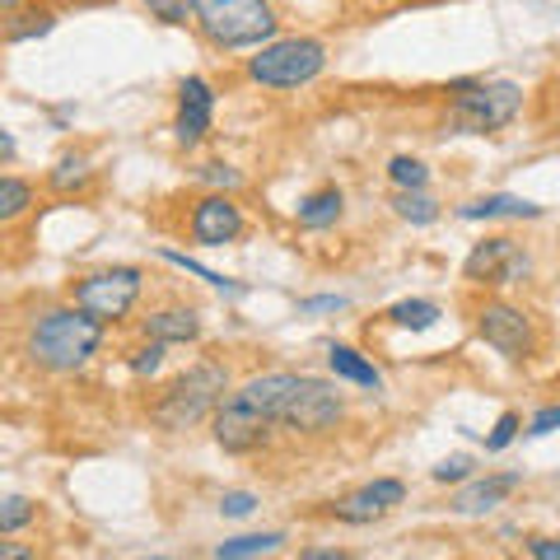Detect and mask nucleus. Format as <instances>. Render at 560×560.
Listing matches in <instances>:
<instances>
[{
	"instance_id": "1",
	"label": "nucleus",
	"mask_w": 560,
	"mask_h": 560,
	"mask_svg": "<svg viewBox=\"0 0 560 560\" xmlns=\"http://www.w3.org/2000/svg\"><path fill=\"white\" fill-rule=\"evenodd\" d=\"M108 337V323H98L94 313H84L80 304H47L24 323L20 355L43 374H80Z\"/></svg>"
},
{
	"instance_id": "2",
	"label": "nucleus",
	"mask_w": 560,
	"mask_h": 560,
	"mask_svg": "<svg viewBox=\"0 0 560 560\" xmlns=\"http://www.w3.org/2000/svg\"><path fill=\"white\" fill-rule=\"evenodd\" d=\"M224 397H230V364L224 360H197L191 370H183L160 397L150 401V420L164 434L197 430L220 411Z\"/></svg>"
},
{
	"instance_id": "3",
	"label": "nucleus",
	"mask_w": 560,
	"mask_h": 560,
	"mask_svg": "<svg viewBox=\"0 0 560 560\" xmlns=\"http://www.w3.org/2000/svg\"><path fill=\"white\" fill-rule=\"evenodd\" d=\"M197 33L215 51H253L280 38V14L271 0H191Z\"/></svg>"
},
{
	"instance_id": "4",
	"label": "nucleus",
	"mask_w": 560,
	"mask_h": 560,
	"mask_svg": "<svg viewBox=\"0 0 560 560\" xmlns=\"http://www.w3.org/2000/svg\"><path fill=\"white\" fill-rule=\"evenodd\" d=\"M327 70V43L308 38V33H294V38H271L253 47V57L243 61V80L257 84V90H304Z\"/></svg>"
},
{
	"instance_id": "5",
	"label": "nucleus",
	"mask_w": 560,
	"mask_h": 560,
	"mask_svg": "<svg viewBox=\"0 0 560 560\" xmlns=\"http://www.w3.org/2000/svg\"><path fill=\"white\" fill-rule=\"evenodd\" d=\"M448 98V131L458 136H495L523 113V84L514 80H453Z\"/></svg>"
},
{
	"instance_id": "6",
	"label": "nucleus",
	"mask_w": 560,
	"mask_h": 560,
	"mask_svg": "<svg viewBox=\"0 0 560 560\" xmlns=\"http://www.w3.org/2000/svg\"><path fill=\"white\" fill-rule=\"evenodd\" d=\"M140 294H145V271L140 267H98V271H84L75 285H70L66 300L113 327V323L131 318Z\"/></svg>"
},
{
	"instance_id": "7",
	"label": "nucleus",
	"mask_w": 560,
	"mask_h": 560,
	"mask_svg": "<svg viewBox=\"0 0 560 560\" xmlns=\"http://www.w3.org/2000/svg\"><path fill=\"white\" fill-rule=\"evenodd\" d=\"M346 420V393L327 378L304 374V383L294 388L285 416H280V430L294 434V440H323V434H337Z\"/></svg>"
},
{
	"instance_id": "8",
	"label": "nucleus",
	"mask_w": 560,
	"mask_h": 560,
	"mask_svg": "<svg viewBox=\"0 0 560 560\" xmlns=\"http://www.w3.org/2000/svg\"><path fill=\"white\" fill-rule=\"evenodd\" d=\"M477 337L510 364H523L537 355V323H533V313L514 300H486L477 308Z\"/></svg>"
},
{
	"instance_id": "9",
	"label": "nucleus",
	"mask_w": 560,
	"mask_h": 560,
	"mask_svg": "<svg viewBox=\"0 0 560 560\" xmlns=\"http://www.w3.org/2000/svg\"><path fill=\"white\" fill-rule=\"evenodd\" d=\"M463 276L471 280V285L504 290V285H518V280H528V276H533V257H528V248H523L518 238H510V234H490V238H481L477 248L467 253Z\"/></svg>"
},
{
	"instance_id": "10",
	"label": "nucleus",
	"mask_w": 560,
	"mask_h": 560,
	"mask_svg": "<svg viewBox=\"0 0 560 560\" xmlns=\"http://www.w3.org/2000/svg\"><path fill=\"white\" fill-rule=\"evenodd\" d=\"M243 234H248V215L230 191H206L187 215V238L201 243V248H230Z\"/></svg>"
},
{
	"instance_id": "11",
	"label": "nucleus",
	"mask_w": 560,
	"mask_h": 560,
	"mask_svg": "<svg viewBox=\"0 0 560 560\" xmlns=\"http://www.w3.org/2000/svg\"><path fill=\"white\" fill-rule=\"evenodd\" d=\"M401 504H407V481H397V477H374V481L355 486L350 495L331 500L327 514L337 518V523H350V528H364V523L388 518L393 510H401Z\"/></svg>"
},
{
	"instance_id": "12",
	"label": "nucleus",
	"mask_w": 560,
	"mask_h": 560,
	"mask_svg": "<svg viewBox=\"0 0 560 560\" xmlns=\"http://www.w3.org/2000/svg\"><path fill=\"white\" fill-rule=\"evenodd\" d=\"M215 127V90L201 75H187L178 84V117H173V140L183 150H197Z\"/></svg>"
},
{
	"instance_id": "13",
	"label": "nucleus",
	"mask_w": 560,
	"mask_h": 560,
	"mask_svg": "<svg viewBox=\"0 0 560 560\" xmlns=\"http://www.w3.org/2000/svg\"><path fill=\"white\" fill-rule=\"evenodd\" d=\"M201 308L187 304V300H164L145 308V318H140V337L150 341H164V346H187V341H201Z\"/></svg>"
},
{
	"instance_id": "14",
	"label": "nucleus",
	"mask_w": 560,
	"mask_h": 560,
	"mask_svg": "<svg viewBox=\"0 0 560 560\" xmlns=\"http://www.w3.org/2000/svg\"><path fill=\"white\" fill-rule=\"evenodd\" d=\"M518 486H523V471L471 477V481H463V490H453V495H448V510L453 514H490V510H500V504L510 500Z\"/></svg>"
},
{
	"instance_id": "15",
	"label": "nucleus",
	"mask_w": 560,
	"mask_h": 560,
	"mask_svg": "<svg viewBox=\"0 0 560 560\" xmlns=\"http://www.w3.org/2000/svg\"><path fill=\"white\" fill-rule=\"evenodd\" d=\"M327 370H331L337 383H355V388H364V393H383V370L364 355V350L346 346V341L327 346Z\"/></svg>"
},
{
	"instance_id": "16",
	"label": "nucleus",
	"mask_w": 560,
	"mask_h": 560,
	"mask_svg": "<svg viewBox=\"0 0 560 560\" xmlns=\"http://www.w3.org/2000/svg\"><path fill=\"white\" fill-rule=\"evenodd\" d=\"M541 215H547V210L537 201H523L514 191H490V197L458 206V220H467V224H477V220H541Z\"/></svg>"
},
{
	"instance_id": "17",
	"label": "nucleus",
	"mask_w": 560,
	"mask_h": 560,
	"mask_svg": "<svg viewBox=\"0 0 560 560\" xmlns=\"http://www.w3.org/2000/svg\"><path fill=\"white\" fill-rule=\"evenodd\" d=\"M341 215H346V191H341L337 183L304 191L300 206H294V224H300V230H313V234L331 230V224H337Z\"/></svg>"
},
{
	"instance_id": "18",
	"label": "nucleus",
	"mask_w": 560,
	"mask_h": 560,
	"mask_svg": "<svg viewBox=\"0 0 560 560\" xmlns=\"http://www.w3.org/2000/svg\"><path fill=\"white\" fill-rule=\"evenodd\" d=\"M94 187V160L84 150H66L57 154V164L47 168V191L51 197H80Z\"/></svg>"
},
{
	"instance_id": "19",
	"label": "nucleus",
	"mask_w": 560,
	"mask_h": 560,
	"mask_svg": "<svg viewBox=\"0 0 560 560\" xmlns=\"http://www.w3.org/2000/svg\"><path fill=\"white\" fill-rule=\"evenodd\" d=\"M57 28V10L51 5H33V10H10L5 14V43L20 47V43H33V38H47Z\"/></svg>"
},
{
	"instance_id": "20",
	"label": "nucleus",
	"mask_w": 560,
	"mask_h": 560,
	"mask_svg": "<svg viewBox=\"0 0 560 560\" xmlns=\"http://www.w3.org/2000/svg\"><path fill=\"white\" fill-rule=\"evenodd\" d=\"M393 215L407 224H434L440 220V201L430 197V187H393Z\"/></svg>"
},
{
	"instance_id": "21",
	"label": "nucleus",
	"mask_w": 560,
	"mask_h": 560,
	"mask_svg": "<svg viewBox=\"0 0 560 560\" xmlns=\"http://www.w3.org/2000/svg\"><path fill=\"white\" fill-rule=\"evenodd\" d=\"M280 547H285V533L271 528V533H243V537L220 541V547H210V556L215 560H243V556H271Z\"/></svg>"
},
{
	"instance_id": "22",
	"label": "nucleus",
	"mask_w": 560,
	"mask_h": 560,
	"mask_svg": "<svg viewBox=\"0 0 560 560\" xmlns=\"http://www.w3.org/2000/svg\"><path fill=\"white\" fill-rule=\"evenodd\" d=\"M33 206H38V187L24 183L20 173H5V178H0V224L24 220Z\"/></svg>"
},
{
	"instance_id": "23",
	"label": "nucleus",
	"mask_w": 560,
	"mask_h": 560,
	"mask_svg": "<svg viewBox=\"0 0 560 560\" xmlns=\"http://www.w3.org/2000/svg\"><path fill=\"white\" fill-rule=\"evenodd\" d=\"M383 318H388L397 331H430L444 318V308L434 300H401V304H393L388 313H383Z\"/></svg>"
},
{
	"instance_id": "24",
	"label": "nucleus",
	"mask_w": 560,
	"mask_h": 560,
	"mask_svg": "<svg viewBox=\"0 0 560 560\" xmlns=\"http://www.w3.org/2000/svg\"><path fill=\"white\" fill-rule=\"evenodd\" d=\"M160 257L168 261V267H178V271H187V276H197V280H206V285H210V290H220V294H234V300H238V294H243V290H248V285H238V280H230V276H220V271H210V267H201V261H197V257H187V253H173V248H164Z\"/></svg>"
},
{
	"instance_id": "25",
	"label": "nucleus",
	"mask_w": 560,
	"mask_h": 560,
	"mask_svg": "<svg viewBox=\"0 0 560 560\" xmlns=\"http://www.w3.org/2000/svg\"><path fill=\"white\" fill-rule=\"evenodd\" d=\"M164 355H168V346L164 341H150V337H140V346L127 350V370L136 378H154L164 370Z\"/></svg>"
},
{
	"instance_id": "26",
	"label": "nucleus",
	"mask_w": 560,
	"mask_h": 560,
	"mask_svg": "<svg viewBox=\"0 0 560 560\" xmlns=\"http://www.w3.org/2000/svg\"><path fill=\"white\" fill-rule=\"evenodd\" d=\"M150 10V20H160L168 28H197V5L191 0H140Z\"/></svg>"
},
{
	"instance_id": "27",
	"label": "nucleus",
	"mask_w": 560,
	"mask_h": 560,
	"mask_svg": "<svg viewBox=\"0 0 560 560\" xmlns=\"http://www.w3.org/2000/svg\"><path fill=\"white\" fill-rule=\"evenodd\" d=\"M33 518H38V504H33L28 495H5V500H0V537L24 533Z\"/></svg>"
},
{
	"instance_id": "28",
	"label": "nucleus",
	"mask_w": 560,
	"mask_h": 560,
	"mask_svg": "<svg viewBox=\"0 0 560 560\" xmlns=\"http://www.w3.org/2000/svg\"><path fill=\"white\" fill-rule=\"evenodd\" d=\"M388 183L393 187H430V164L416 154H393L388 160Z\"/></svg>"
},
{
	"instance_id": "29",
	"label": "nucleus",
	"mask_w": 560,
	"mask_h": 560,
	"mask_svg": "<svg viewBox=\"0 0 560 560\" xmlns=\"http://www.w3.org/2000/svg\"><path fill=\"white\" fill-rule=\"evenodd\" d=\"M197 183L210 187V191H238L243 187V173L234 164H224V160H210L197 168Z\"/></svg>"
},
{
	"instance_id": "30",
	"label": "nucleus",
	"mask_w": 560,
	"mask_h": 560,
	"mask_svg": "<svg viewBox=\"0 0 560 560\" xmlns=\"http://www.w3.org/2000/svg\"><path fill=\"white\" fill-rule=\"evenodd\" d=\"M471 477H477V463H471L467 453H453V458H444L440 467H430V481L434 486H463Z\"/></svg>"
},
{
	"instance_id": "31",
	"label": "nucleus",
	"mask_w": 560,
	"mask_h": 560,
	"mask_svg": "<svg viewBox=\"0 0 560 560\" xmlns=\"http://www.w3.org/2000/svg\"><path fill=\"white\" fill-rule=\"evenodd\" d=\"M523 434V416L518 411H500V420H495V430L486 434V453H504L514 440Z\"/></svg>"
},
{
	"instance_id": "32",
	"label": "nucleus",
	"mask_w": 560,
	"mask_h": 560,
	"mask_svg": "<svg viewBox=\"0 0 560 560\" xmlns=\"http://www.w3.org/2000/svg\"><path fill=\"white\" fill-rule=\"evenodd\" d=\"M257 495H253V490H224V495H220V514L224 518H248V514H257Z\"/></svg>"
},
{
	"instance_id": "33",
	"label": "nucleus",
	"mask_w": 560,
	"mask_h": 560,
	"mask_svg": "<svg viewBox=\"0 0 560 560\" xmlns=\"http://www.w3.org/2000/svg\"><path fill=\"white\" fill-rule=\"evenodd\" d=\"M556 430H560V401L541 407V411L528 420V434H533V440H541V434H556Z\"/></svg>"
},
{
	"instance_id": "34",
	"label": "nucleus",
	"mask_w": 560,
	"mask_h": 560,
	"mask_svg": "<svg viewBox=\"0 0 560 560\" xmlns=\"http://www.w3.org/2000/svg\"><path fill=\"white\" fill-rule=\"evenodd\" d=\"M350 300L346 294H313V300H300V313H346Z\"/></svg>"
},
{
	"instance_id": "35",
	"label": "nucleus",
	"mask_w": 560,
	"mask_h": 560,
	"mask_svg": "<svg viewBox=\"0 0 560 560\" xmlns=\"http://www.w3.org/2000/svg\"><path fill=\"white\" fill-rule=\"evenodd\" d=\"M523 551H528L533 560H560V537H533Z\"/></svg>"
},
{
	"instance_id": "36",
	"label": "nucleus",
	"mask_w": 560,
	"mask_h": 560,
	"mask_svg": "<svg viewBox=\"0 0 560 560\" xmlns=\"http://www.w3.org/2000/svg\"><path fill=\"white\" fill-rule=\"evenodd\" d=\"M300 560H346V551H331V547H323V551H300Z\"/></svg>"
},
{
	"instance_id": "37",
	"label": "nucleus",
	"mask_w": 560,
	"mask_h": 560,
	"mask_svg": "<svg viewBox=\"0 0 560 560\" xmlns=\"http://www.w3.org/2000/svg\"><path fill=\"white\" fill-rule=\"evenodd\" d=\"M0 154H5V164H14V136L0 131Z\"/></svg>"
},
{
	"instance_id": "38",
	"label": "nucleus",
	"mask_w": 560,
	"mask_h": 560,
	"mask_svg": "<svg viewBox=\"0 0 560 560\" xmlns=\"http://www.w3.org/2000/svg\"><path fill=\"white\" fill-rule=\"evenodd\" d=\"M0 5H5V14H10V10H20V0H0Z\"/></svg>"
},
{
	"instance_id": "39",
	"label": "nucleus",
	"mask_w": 560,
	"mask_h": 560,
	"mask_svg": "<svg viewBox=\"0 0 560 560\" xmlns=\"http://www.w3.org/2000/svg\"><path fill=\"white\" fill-rule=\"evenodd\" d=\"M84 5H117V0H84Z\"/></svg>"
}]
</instances>
